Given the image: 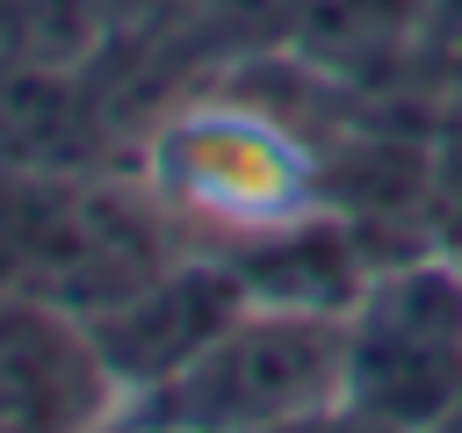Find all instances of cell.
Returning <instances> with one entry per match:
<instances>
[{
    "label": "cell",
    "mask_w": 462,
    "mask_h": 433,
    "mask_svg": "<svg viewBox=\"0 0 462 433\" xmlns=\"http://www.w3.org/2000/svg\"><path fill=\"white\" fill-rule=\"evenodd\" d=\"M238 310H245V281L231 274V260H173L144 289H130L123 303H108L79 325L130 404L152 382H166L195 346H209Z\"/></svg>",
    "instance_id": "5"
},
{
    "label": "cell",
    "mask_w": 462,
    "mask_h": 433,
    "mask_svg": "<svg viewBox=\"0 0 462 433\" xmlns=\"http://www.w3.org/2000/svg\"><path fill=\"white\" fill-rule=\"evenodd\" d=\"M346 397V318L245 303L209 346H195L166 382L130 397L116 426L130 433H267Z\"/></svg>",
    "instance_id": "1"
},
{
    "label": "cell",
    "mask_w": 462,
    "mask_h": 433,
    "mask_svg": "<svg viewBox=\"0 0 462 433\" xmlns=\"http://www.w3.org/2000/svg\"><path fill=\"white\" fill-rule=\"evenodd\" d=\"M108 433H130V426H108Z\"/></svg>",
    "instance_id": "7"
},
{
    "label": "cell",
    "mask_w": 462,
    "mask_h": 433,
    "mask_svg": "<svg viewBox=\"0 0 462 433\" xmlns=\"http://www.w3.org/2000/svg\"><path fill=\"white\" fill-rule=\"evenodd\" d=\"M346 411L390 433H440L462 411V274L390 267L346 318Z\"/></svg>",
    "instance_id": "2"
},
{
    "label": "cell",
    "mask_w": 462,
    "mask_h": 433,
    "mask_svg": "<svg viewBox=\"0 0 462 433\" xmlns=\"http://www.w3.org/2000/svg\"><path fill=\"white\" fill-rule=\"evenodd\" d=\"M159 209L209 216L245 238L296 224V152L253 115H188L159 137Z\"/></svg>",
    "instance_id": "3"
},
{
    "label": "cell",
    "mask_w": 462,
    "mask_h": 433,
    "mask_svg": "<svg viewBox=\"0 0 462 433\" xmlns=\"http://www.w3.org/2000/svg\"><path fill=\"white\" fill-rule=\"evenodd\" d=\"M123 390L101 368L87 325L58 303H0V433H101L116 426Z\"/></svg>",
    "instance_id": "4"
},
{
    "label": "cell",
    "mask_w": 462,
    "mask_h": 433,
    "mask_svg": "<svg viewBox=\"0 0 462 433\" xmlns=\"http://www.w3.org/2000/svg\"><path fill=\"white\" fill-rule=\"evenodd\" d=\"M58 195H65V180H43V173H22V166H0V303H7V296H36Z\"/></svg>",
    "instance_id": "6"
}]
</instances>
